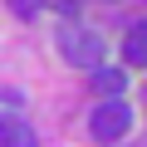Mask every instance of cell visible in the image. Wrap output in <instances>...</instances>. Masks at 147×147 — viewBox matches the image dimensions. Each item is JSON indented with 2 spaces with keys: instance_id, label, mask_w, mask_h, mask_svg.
Returning <instances> with one entry per match:
<instances>
[{
  "instance_id": "cell-1",
  "label": "cell",
  "mask_w": 147,
  "mask_h": 147,
  "mask_svg": "<svg viewBox=\"0 0 147 147\" xmlns=\"http://www.w3.org/2000/svg\"><path fill=\"white\" fill-rule=\"evenodd\" d=\"M59 54L74 64V69H88V74H98L103 69V54H108V44H103V34L93 30V25H64L59 30Z\"/></svg>"
},
{
  "instance_id": "cell-2",
  "label": "cell",
  "mask_w": 147,
  "mask_h": 147,
  "mask_svg": "<svg viewBox=\"0 0 147 147\" xmlns=\"http://www.w3.org/2000/svg\"><path fill=\"white\" fill-rule=\"evenodd\" d=\"M88 132H93L98 142L127 137V132H132V108H127V103H98L93 118H88Z\"/></svg>"
},
{
  "instance_id": "cell-3",
  "label": "cell",
  "mask_w": 147,
  "mask_h": 147,
  "mask_svg": "<svg viewBox=\"0 0 147 147\" xmlns=\"http://www.w3.org/2000/svg\"><path fill=\"white\" fill-rule=\"evenodd\" d=\"M123 64L147 69V20H132L127 25V34H123Z\"/></svg>"
},
{
  "instance_id": "cell-4",
  "label": "cell",
  "mask_w": 147,
  "mask_h": 147,
  "mask_svg": "<svg viewBox=\"0 0 147 147\" xmlns=\"http://www.w3.org/2000/svg\"><path fill=\"white\" fill-rule=\"evenodd\" d=\"M93 93H98L103 103H123V93H127V74H123V69H98V74H93Z\"/></svg>"
},
{
  "instance_id": "cell-5",
  "label": "cell",
  "mask_w": 147,
  "mask_h": 147,
  "mask_svg": "<svg viewBox=\"0 0 147 147\" xmlns=\"http://www.w3.org/2000/svg\"><path fill=\"white\" fill-rule=\"evenodd\" d=\"M34 127L25 118H0V147H34Z\"/></svg>"
}]
</instances>
